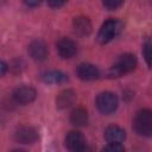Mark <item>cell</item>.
<instances>
[{
    "label": "cell",
    "mask_w": 152,
    "mask_h": 152,
    "mask_svg": "<svg viewBox=\"0 0 152 152\" xmlns=\"http://www.w3.org/2000/svg\"><path fill=\"white\" fill-rule=\"evenodd\" d=\"M134 131L142 137H150L152 134V113L150 109L139 110L133 119Z\"/></svg>",
    "instance_id": "obj_1"
},
{
    "label": "cell",
    "mask_w": 152,
    "mask_h": 152,
    "mask_svg": "<svg viewBox=\"0 0 152 152\" xmlns=\"http://www.w3.org/2000/svg\"><path fill=\"white\" fill-rule=\"evenodd\" d=\"M135 66H137L135 56L132 53H124L118 58L116 63L112 68V75L115 77L121 76L122 74H127V72L133 71L135 69Z\"/></svg>",
    "instance_id": "obj_2"
},
{
    "label": "cell",
    "mask_w": 152,
    "mask_h": 152,
    "mask_svg": "<svg viewBox=\"0 0 152 152\" xmlns=\"http://www.w3.org/2000/svg\"><path fill=\"white\" fill-rule=\"evenodd\" d=\"M119 104L118 97L114 93L103 91L96 97V107L102 114H110L116 110Z\"/></svg>",
    "instance_id": "obj_3"
},
{
    "label": "cell",
    "mask_w": 152,
    "mask_h": 152,
    "mask_svg": "<svg viewBox=\"0 0 152 152\" xmlns=\"http://www.w3.org/2000/svg\"><path fill=\"white\" fill-rule=\"evenodd\" d=\"M65 146L70 152H93L86 144V139L81 132L71 131L65 137Z\"/></svg>",
    "instance_id": "obj_4"
},
{
    "label": "cell",
    "mask_w": 152,
    "mask_h": 152,
    "mask_svg": "<svg viewBox=\"0 0 152 152\" xmlns=\"http://www.w3.org/2000/svg\"><path fill=\"white\" fill-rule=\"evenodd\" d=\"M119 31H120V23L115 19H108L102 24L97 34V40L101 44H107L116 37Z\"/></svg>",
    "instance_id": "obj_5"
},
{
    "label": "cell",
    "mask_w": 152,
    "mask_h": 152,
    "mask_svg": "<svg viewBox=\"0 0 152 152\" xmlns=\"http://www.w3.org/2000/svg\"><path fill=\"white\" fill-rule=\"evenodd\" d=\"M37 96V91L34 88L30 87V86H21L15 88V90L13 91V97L18 103L21 104H28L32 101H34Z\"/></svg>",
    "instance_id": "obj_6"
},
{
    "label": "cell",
    "mask_w": 152,
    "mask_h": 152,
    "mask_svg": "<svg viewBox=\"0 0 152 152\" xmlns=\"http://www.w3.org/2000/svg\"><path fill=\"white\" fill-rule=\"evenodd\" d=\"M57 51L62 58L70 59L77 53V45L70 38H62L57 43Z\"/></svg>",
    "instance_id": "obj_7"
},
{
    "label": "cell",
    "mask_w": 152,
    "mask_h": 152,
    "mask_svg": "<svg viewBox=\"0 0 152 152\" xmlns=\"http://www.w3.org/2000/svg\"><path fill=\"white\" fill-rule=\"evenodd\" d=\"M14 139L20 144H33L38 139V132L30 126H23L14 133Z\"/></svg>",
    "instance_id": "obj_8"
},
{
    "label": "cell",
    "mask_w": 152,
    "mask_h": 152,
    "mask_svg": "<svg viewBox=\"0 0 152 152\" xmlns=\"http://www.w3.org/2000/svg\"><path fill=\"white\" fill-rule=\"evenodd\" d=\"M28 53L31 56L32 59L42 62L48 57V48L46 44L40 40V39H36L33 40L30 45H28Z\"/></svg>",
    "instance_id": "obj_9"
},
{
    "label": "cell",
    "mask_w": 152,
    "mask_h": 152,
    "mask_svg": "<svg viewBox=\"0 0 152 152\" xmlns=\"http://www.w3.org/2000/svg\"><path fill=\"white\" fill-rule=\"evenodd\" d=\"M76 72H77V76L83 81H93L99 78L100 76L99 69L90 63H81L77 66Z\"/></svg>",
    "instance_id": "obj_10"
},
{
    "label": "cell",
    "mask_w": 152,
    "mask_h": 152,
    "mask_svg": "<svg viewBox=\"0 0 152 152\" xmlns=\"http://www.w3.org/2000/svg\"><path fill=\"white\" fill-rule=\"evenodd\" d=\"M104 138L108 142H120L121 144V141H124L126 138V132L121 127L112 125L106 128Z\"/></svg>",
    "instance_id": "obj_11"
},
{
    "label": "cell",
    "mask_w": 152,
    "mask_h": 152,
    "mask_svg": "<svg viewBox=\"0 0 152 152\" xmlns=\"http://www.w3.org/2000/svg\"><path fill=\"white\" fill-rule=\"evenodd\" d=\"M76 100V94L71 89H64L62 90L57 97H56V106L61 109H64L69 106H71Z\"/></svg>",
    "instance_id": "obj_12"
},
{
    "label": "cell",
    "mask_w": 152,
    "mask_h": 152,
    "mask_svg": "<svg viewBox=\"0 0 152 152\" xmlns=\"http://www.w3.org/2000/svg\"><path fill=\"white\" fill-rule=\"evenodd\" d=\"M72 25H74L75 32L81 36H87L91 32V23L87 17L80 15V17L74 18Z\"/></svg>",
    "instance_id": "obj_13"
},
{
    "label": "cell",
    "mask_w": 152,
    "mask_h": 152,
    "mask_svg": "<svg viewBox=\"0 0 152 152\" xmlns=\"http://www.w3.org/2000/svg\"><path fill=\"white\" fill-rule=\"evenodd\" d=\"M70 122L75 126H84L88 122V113L84 108H75L70 114Z\"/></svg>",
    "instance_id": "obj_14"
},
{
    "label": "cell",
    "mask_w": 152,
    "mask_h": 152,
    "mask_svg": "<svg viewBox=\"0 0 152 152\" xmlns=\"http://www.w3.org/2000/svg\"><path fill=\"white\" fill-rule=\"evenodd\" d=\"M43 81L46 82V83H63L65 81H68V76L62 72V71H56V70H52V71H48L45 74H43L42 76Z\"/></svg>",
    "instance_id": "obj_15"
},
{
    "label": "cell",
    "mask_w": 152,
    "mask_h": 152,
    "mask_svg": "<svg viewBox=\"0 0 152 152\" xmlns=\"http://www.w3.org/2000/svg\"><path fill=\"white\" fill-rule=\"evenodd\" d=\"M102 152H125V147L120 142H108L102 148Z\"/></svg>",
    "instance_id": "obj_16"
},
{
    "label": "cell",
    "mask_w": 152,
    "mask_h": 152,
    "mask_svg": "<svg viewBox=\"0 0 152 152\" xmlns=\"http://www.w3.org/2000/svg\"><path fill=\"white\" fill-rule=\"evenodd\" d=\"M150 50H151V43H150V40H146V43H145L144 46H142V55H144V57H145L146 63H147L148 66H150V64H151V62H150V59H151Z\"/></svg>",
    "instance_id": "obj_17"
},
{
    "label": "cell",
    "mask_w": 152,
    "mask_h": 152,
    "mask_svg": "<svg viewBox=\"0 0 152 152\" xmlns=\"http://www.w3.org/2000/svg\"><path fill=\"white\" fill-rule=\"evenodd\" d=\"M122 5V1H118V0H107L103 1V6L108 10H115L118 7H120Z\"/></svg>",
    "instance_id": "obj_18"
},
{
    "label": "cell",
    "mask_w": 152,
    "mask_h": 152,
    "mask_svg": "<svg viewBox=\"0 0 152 152\" xmlns=\"http://www.w3.org/2000/svg\"><path fill=\"white\" fill-rule=\"evenodd\" d=\"M7 69H8L7 64H6L5 62L0 61V77H1V76H4V75L7 72Z\"/></svg>",
    "instance_id": "obj_19"
},
{
    "label": "cell",
    "mask_w": 152,
    "mask_h": 152,
    "mask_svg": "<svg viewBox=\"0 0 152 152\" xmlns=\"http://www.w3.org/2000/svg\"><path fill=\"white\" fill-rule=\"evenodd\" d=\"M65 2L64 1H49L48 5L51 6V7H59V6H63Z\"/></svg>",
    "instance_id": "obj_20"
},
{
    "label": "cell",
    "mask_w": 152,
    "mask_h": 152,
    "mask_svg": "<svg viewBox=\"0 0 152 152\" xmlns=\"http://www.w3.org/2000/svg\"><path fill=\"white\" fill-rule=\"evenodd\" d=\"M39 4H40L39 1H25V5L28 7H34V6H38Z\"/></svg>",
    "instance_id": "obj_21"
},
{
    "label": "cell",
    "mask_w": 152,
    "mask_h": 152,
    "mask_svg": "<svg viewBox=\"0 0 152 152\" xmlns=\"http://www.w3.org/2000/svg\"><path fill=\"white\" fill-rule=\"evenodd\" d=\"M10 152H26V151L23 150V148H14V150H12V151H10Z\"/></svg>",
    "instance_id": "obj_22"
}]
</instances>
